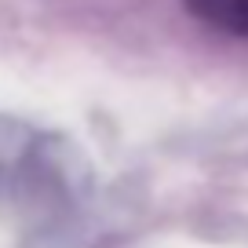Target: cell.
<instances>
[{"mask_svg": "<svg viewBox=\"0 0 248 248\" xmlns=\"http://www.w3.org/2000/svg\"><path fill=\"white\" fill-rule=\"evenodd\" d=\"M92 190V161L70 135L0 117V248H66Z\"/></svg>", "mask_w": 248, "mask_h": 248, "instance_id": "6da1fadb", "label": "cell"}, {"mask_svg": "<svg viewBox=\"0 0 248 248\" xmlns=\"http://www.w3.org/2000/svg\"><path fill=\"white\" fill-rule=\"evenodd\" d=\"M183 8L208 30L248 40V0H183Z\"/></svg>", "mask_w": 248, "mask_h": 248, "instance_id": "7a4b0ae2", "label": "cell"}]
</instances>
